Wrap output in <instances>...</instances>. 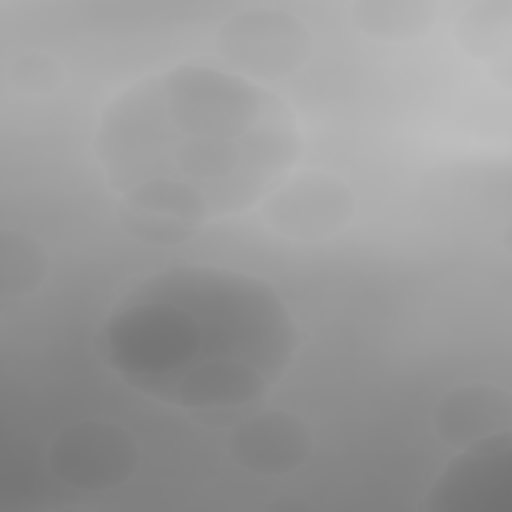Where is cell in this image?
<instances>
[{
	"label": "cell",
	"instance_id": "cell-1",
	"mask_svg": "<svg viewBox=\"0 0 512 512\" xmlns=\"http://www.w3.org/2000/svg\"><path fill=\"white\" fill-rule=\"evenodd\" d=\"M96 152L128 226L174 242L252 206L294 164L300 136L268 90L214 68L178 66L110 102Z\"/></svg>",
	"mask_w": 512,
	"mask_h": 512
},
{
	"label": "cell",
	"instance_id": "cell-7",
	"mask_svg": "<svg viewBox=\"0 0 512 512\" xmlns=\"http://www.w3.org/2000/svg\"><path fill=\"white\" fill-rule=\"evenodd\" d=\"M508 420V398L492 386H462L450 392L436 410L438 434L456 446H472L496 436Z\"/></svg>",
	"mask_w": 512,
	"mask_h": 512
},
{
	"label": "cell",
	"instance_id": "cell-9",
	"mask_svg": "<svg viewBox=\"0 0 512 512\" xmlns=\"http://www.w3.org/2000/svg\"><path fill=\"white\" fill-rule=\"evenodd\" d=\"M16 86L28 92H44L56 86L62 78V72L48 58L40 56H24L14 66Z\"/></svg>",
	"mask_w": 512,
	"mask_h": 512
},
{
	"label": "cell",
	"instance_id": "cell-6",
	"mask_svg": "<svg viewBox=\"0 0 512 512\" xmlns=\"http://www.w3.org/2000/svg\"><path fill=\"white\" fill-rule=\"evenodd\" d=\"M304 422L286 412H264L242 422L230 436L234 462L254 474L274 476L298 468L310 452Z\"/></svg>",
	"mask_w": 512,
	"mask_h": 512
},
{
	"label": "cell",
	"instance_id": "cell-5",
	"mask_svg": "<svg viewBox=\"0 0 512 512\" xmlns=\"http://www.w3.org/2000/svg\"><path fill=\"white\" fill-rule=\"evenodd\" d=\"M350 190L328 174L308 172L292 178L264 206L266 222L284 236L316 240L338 232L350 220Z\"/></svg>",
	"mask_w": 512,
	"mask_h": 512
},
{
	"label": "cell",
	"instance_id": "cell-4",
	"mask_svg": "<svg viewBox=\"0 0 512 512\" xmlns=\"http://www.w3.org/2000/svg\"><path fill=\"white\" fill-rule=\"evenodd\" d=\"M218 48L234 66L250 74L282 76L306 60L310 36L286 12L250 8L222 24Z\"/></svg>",
	"mask_w": 512,
	"mask_h": 512
},
{
	"label": "cell",
	"instance_id": "cell-8",
	"mask_svg": "<svg viewBox=\"0 0 512 512\" xmlns=\"http://www.w3.org/2000/svg\"><path fill=\"white\" fill-rule=\"evenodd\" d=\"M438 16L432 2L422 0H368L354 6L356 26L380 40H408L430 30Z\"/></svg>",
	"mask_w": 512,
	"mask_h": 512
},
{
	"label": "cell",
	"instance_id": "cell-3",
	"mask_svg": "<svg viewBox=\"0 0 512 512\" xmlns=\"http://www.w3.org/2000/svg\"><path fill=\"white\" fill-rule=\"evenodd\" d=\"M54 476L76 490L100 492L128 480L138 464L132 436L108 422H76L56 434L48 448Z\"/></svg>",
	"mask_w": 512,
	"mask_h": 512
},
{
	"label": "cell",
	"instance_id": "cell-2",
	"mask_svg": "<svg viewBox=\"0 0 512 512\" xmlns=\"http://www.w3.org/2000/svg\"><path fill=\"white\" fill-rule=\"evenodd\" d=\"M298 346L280 296L214 266H172L140 280L100 330V354L132 388L184 410L254 404Z\"/></svg>",
	"mask_w": 512,
	"mask_h": 512
}]
</instances>
